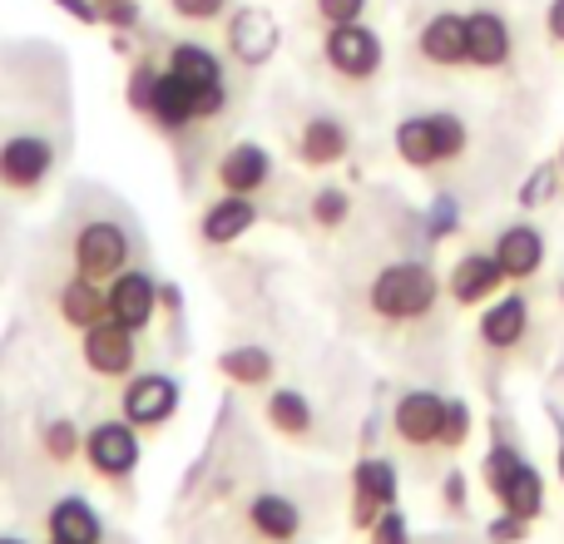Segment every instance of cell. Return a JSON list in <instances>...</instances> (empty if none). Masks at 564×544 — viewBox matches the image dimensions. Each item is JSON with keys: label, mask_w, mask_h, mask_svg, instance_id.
<instances>
[{"label": "cell", "mask_w": 564, "mask_h": 544, "mask_svg": "<svg viewBox=\"0 0 564 544\" xmlns=\"http://www.w3.org/2000/svg\"><path fill=\"white\" fill-rule=\"evenodd\" d=\"M322 59H327V69L337 79L367 85V79H377L381 65H387V45H381V35L367 20H351V25H327V35H322Z\"/></svg>", "instance_id": "5b68a950"}, {"label": "cell", "mask_w": 564, "mask_h": 544, "mask_svg": "<svg viewBox=\"0 0 564 544\" xmlns=\"http://www.w3.org/2000/svg\"><path fill=\"white\" fill-rule=\"evenodd\" d=\"M224 50L234 65L243 69H263L268 59L282 50V25L273 10L263 6H238L224 15Z\"/></svg>", "instance_id": "8992f818"}, {"label": "cell", "mask_w": 564, "mask_h": 544, "mask_svg": "<svg viewBox=\"0 0 564 544\" xmlns=\"http://www.w3.org/2000/svg\"><path fill=\"white\" fill-rule=\"evenodd\" d=\"M322 25H351V20L367 15V0H312Z\"/></svg>", "instance_id": "74e56055"}, {"label": "cell", "mask_w": 564, "mask_h": 544, "mask_svg": "<svg viewBox=\"0 0 564 544\" xmlns=\"http://www.w3.org/2000/svg\"><path fill=\"white\" fill-rule=\"evenodd\" d=\"M560 480H564V446H560Z\"/></svg>", "instance_id": "f6af8a7d"}, {"label": "cell", "mask_w": 564, "mask_h": 544, "mask_svg": "<svg viewBox=\"0 0 564 544\" xmlns=\"http://www.w3.org/2000/svg\"><path fill=\"white\" fill-rule=\"evenodd\" d=\"M159 312H184V292H178V282H159Z\"/></svg>", "instance_id": "7bdbcfd3"}, {"label": "cell", "mask_w": 564, "mask_h": 544, "mask_svg": "<svg viewBox=\"0 0 564 544\" xmlns=\"http://www.w3.org/2000/svg\"><path fill=\"white\" fill-rule=\"evenodd\" d=\"M545 35L564 50V0H550V10H545Z\"/></svg>", "instance_id": "60d3db41"}, {"label": "cell", "mask_w": 564, "mask_h": 544, "mask_svg": "<svg viewBox=\"0 0 564 544\" xmlns=\"http://www.w3.org/2000/svg\"><path fill=\"white\" fill-rule=\"evenodd\" d=\"M59 10H65L69 20H79V25H99V6L95 0H55Z\"/></svg>", "instance_id": "ab89813d"}, {"label": "cell", "mask_w": 564, "mask_h": 544, "mask_svg": "<svg viewBox=\"0 0 564 544\" xmlns=\"http://www.w3.org/2000/svg\"><path fill=\"white\" fill-rule=\"evenodd\" d=\"M55 307H59V322H65L69 331H89L109 317V292H105V282L85 278V272H69V278L59 282Z\"/></svg>", "instance_id": "d6986e66"}, {"label": "cell", "mask_w": 564, "mask_h": 544, "mask_svg": "<svg viewBox=\"0 0 564 544\" xmlns=\"http://www.w3.org/2000/svg\"><path fill=\"white\" fill-rule=\"evenodd\" d=\"M490 253H496L506 282H525V278H535V272L545 268V233H540L535 224H510L506 233L496 238Z\"/></svg>", "instance_id": "ffe728a7"}, {"label": "cell", "mask_w": 564, "mask_h": 544, "mask_svg": "<svg viewBox=\"0 0 564 544\" xmlns=\"http://www.w3.org/2000/svg\"><path fill=\"white\" fill-rule=\"evenodd\" d=\"M45 535L65 544H105V520L85 496H59L45 515Z\"/></svg>", "instance_id": "603a6c76"}, {"label": "cell", "mask_w": 564, "mask_h": 544, "mask_svg": "<svg viewBox=\"0 0 564 544\" xmlns=\"http://www.w3.org/2000/svg\"><path fill=\"white\" fill-rule=\"evenodd\" d=\"M45 544H65V540H45Z\"/></svg>", "instance_id": "c3c4849f"}, {"label": "cell", "mask_w": 564, "mask_h": 544, "mask_svg": "<svg viewBox=\"0 0 564 544\" xmlns=\"http://www.w3.org/2000/svg\"><path fill=\"white\" fill-rule=\"evenodd\" d=\"M169 10L184 25H214V20H224L234 10V0H169Z\"/></svg>", "instance_id": "d6a6232c"}, {"label": "cell", "mask_w": 564, "mask_h": 544, "mask_svg": "<svg viewBox=\"0 0 564 544\" xmlns=\"http://www.w3.org/2000/svg\"><path fill=\"white\" fill-rule=\"evenodd\" d=\"M144 119L154 129H164V134H184V129L198 124L194 115V89L184 85V79L174 75V69H159V85H154V99H149Z\"/></svg>", "instance_id": "7402d4cb"}, {"label": "cell", "mask_w": 564, "mask_h": 544, "mask_svg": "<svg viewBox=\"0 0 564 544\" xmlns=\"http://www.w3.org/2000/svg\"><path fill=\"white\" fill-rule=\"evenodd\" d=\"M129 258H134V243H129V233L115 218H89L75 233V272H85V278L95 282L119 278L129 268Z\"/></svg>", "instance_id": "ba28073f"}, {"label": "cell", "mask_w": 564, "mask_h": 544, "mask_svg": "<svg viewBox=\"0 0 564 544\" xmlns=\"http://www.w3.org/2000/svg\"><path fill=\"white\" fill-rule=\"evenodd\" d=\"M500 287H506V272H500L496 253H466L451 268V297L460 307H480V302L500 297Z\"/></svg>", "instance_id": "cb8c5ba5"}, {"label": "cell", "mask_w": 564, "mask_h": 544, "mask_svg": "<svg viewBox=\"0 0 564 544\" xmlns=\"http://www.w3.org/2000/svg\"><path fill=\"white\" fill-rule=\"evenodd\" d=\"M159 69H164V65H154V59H134V69H129V79H124V99H129V109H134V115H144L149 99H154Z\"/></svg>", "instance_id": "4dcf8cb0"}, {"label": "cell", "mask_w": 564, "mask_h": 544, "mask_svg": "<svg viewBox=\"0 0 564 544\" xmlns=\"http://www.w3.org/2000/svg\"><path fill=\"white\" fill-rule=\"evenodd\" d=\"M486 535H490V544H520V540L530 535V520H520V515H510V510H500V515L490 520Z\"/></svg>", "instance_id": "f35d334b"}, {"label": "cell", "mask_w": 564, "mask_h": 544, "mask_svg": "<svg viewBox=\"0 0 564 544\" xmlns=\"http://www.w3.org/2000/svg\"><path fill=\"white\" fill-rule=\"evenodd\" d=\"M218 377L224 381H234V387H273V377H278V357L268 347H258V341H238V347H228V351H218Z\"/></svg>", "instance_id": "484cf974"}, {"label": "cell", "mask_w": 564, "mask_h": 544, "mask_svg": "<svg viewBox=\"0 0 564 544\" xmlns=\"http://www.w3.org/2000/svg\"><path fill=\"white\" fill-rule=\"evenodd\" d=\"M40 450H45L55 466H75V460H85V431H79V421L69 416H55L40 426Z\"/></svg>", "instance_id": "f1b7e54d"}, {"label": "cell", "mask_w": 564, "mask_h": 544, "mask_svg": "<svg viewBox=\"0 0 564 544\" xmlns=\"http://www.w3.org/2000/svg\"><path fill=\"white\" fill-rule=\"evenodd\" d=\"M178 401H184L178 377H169V371H139L119 391V416L139 431H164L178 416Z\"/></svg>", "instance_id": "52a82bcc"}, {"label": "cell", "mask_w": 564, "mask_h": 544, "mask_svg": "<svg viewBox=\"0 0 564 544\" xmlns=\"http://www.w3.org/2000/svg\"><path fill=\"white\" fill-rule=\"evenodd\" d=\"M164 69H174L188 89H214V85H228L224 75V55L204 40H174L164 55Z\"/></svg>", "instance_id": "d4e9b609"}, {"label": "cell", "mask_w": 564, "mask_h": 544, "mask_svg": "<svg viewBox=\"0 0 564 544\" xmlns=\"http://www.w3.org/2000/svg\"><path fill=\"white\" fill-rule=\"evenodd\" d=\"M560 168H564V149H560Z\"/></svg>", "instance_id": "7dc6e473"}, {"label": "cell", "mask_w": 564, "mask_h": 544, "mask_svg": "<svg viewBox=\"0 0 564 544\" xmlns=\"http://www.w3.org/2000/svg\"><path fill=\"white\" fill-rule=\"evenodd\" d=\"M0 544H30V540H20V535H0Z\"/></svg>", "instance_id": "ee69618b"}, {"label": "cell", "mask_w": 564, "mask_h": 544, "mask_svg": "<svg viewBox=\"0 0 564 544\" xmlns=\"http://www.w3.org/2000/svg\"><path fill=\"white\" fill-rule=\"evenodd\" d=\"M258 198L248 194H218L214 204L198 214V238H204L208 248H234L238 238H248L258 228Z\"/></svg>", "instance_id": "9a60e30c"}, {"label": "cell", "mask_w": 564, "mask_h": 544, "mask_svg": "<svg viewBox=\"0 0 564 544\" xmlns=\"http://www.w3.org/2000/svg\"><path fill=\"white\" fill-rule=\"evenodd\" d=\"M214 184L224 188V194H248V198H258L268 184H273V154H268L258 139H238V144H228L224 154H218Z\"/></svg>", "instance_id": "7c38bea8"}, {"label": "cell", "mask_w": 564, "mask_h": 544, "mask_svg": "<svg viewBox=\"0 0 564 544\" xmlns=\"http://www.w3.org/2000/svg\"><path fill=\"white\" fill-rule=\"evenodd\" d=\"M79 357H85V367L95 371V377L129 381L139 367V331H129V327H119L115 317H105L99 327L79 331Z\"/></svg>", "instance_id": "9c48e42d"}, {"label": "cell", "mask_w": 564, "mask_h": 544, "mask_svg": "<svg viewBox=\"0 0 564 544\" xmlns=\"http://www.w3.org/2000/svg\"><path fill=\"white\" fill-rule=\"evenodd\" d=\"M248 530L263 544H297L302 535V510L278 490H258L248 500Z\"/></svg>", "instance_id": "44dd1931"}, {"label": "cell", "mask_w": 564, "mask_h": 544, "mask_svg": "<svg viewBox=\"0 0 564 544\" xmlns=\"http://www.w3.org/2000/svg\"><path fill=\"white\" fill-rule=\"evenodd\" d=\"M367 544H411V525H406V515H401L397 505L381 510V515L371 520V530H367Z\"/></svg>", "instance_id": "e575fe53"}, {"label": "cell", "mask_w": 564, "mask_h": 544, "mask_svg": "<svg viewBox=\"0 0 564 544\" xmlns=\"http://www.w3.org/2000/svg\"><path fill=\"white\" fill-rule=\"evenodd\" d=\"M416 55L436 69H460L466 65V15L460 10H436L416 30Z\"/></svg>", "instance_id": "ac0fdd59"}, {"label": "cell", "mask_w": 564, "mask_h": 544, "mask_svg": "<svg viewBox=\"0 0 564 544\" xmlns=\"http://www.w3.org/2000/svg\"><path fill=\"white\" fill-rule=\"evenodd\" d=\"M351 154V129L337 115H312L297 129V164L302 168H337Z\"/></svg>", "instance_id": "e0dca14e"}, {"label": "cell", "mask_w": 564, "mask_h": 544, "mask_svg": "<svg viewBox=\"0 0 564 544\" xmlns=\"http://www.w3.org/2000/svg\"><path fill=\"white\" fill-rule=\"evenodd\" d=\"M470 440V406L466 401H446V421H441V450H460Z\"/></svg>", "instance_id": "836d02e7"}, {"label": "cell", "mask_w": 564, "mask_h": 544, "mask_svg": "<svg viewBox=\"0 0 564 544\" xmlns=\"http://www.w3.org/2000/svg\"><path fill=\"white\" fill-rule=\"evenodd\" d=\"M55 174V144L45 134H6L0 139V188L10 194H35Z\"/></svg>", "instance_id": "30bf717a"}, {"label": "cell", "mask_w": 564, "mask_h": 544, "mask_svg": "<svg viewBox=\"0 0 564 544\" xmlns=\"http://www.w3.org/2000/svg\"><path fill=\"white\" fill-rule=\"evenodd\" d=\"M441 490H446V505L451 510H466V476H460V470H451Z\"/></svg>", "instance_id": "b9f144b4"}, {"label": "cell", "mask_w": 564, "mask_h": 544, "mask_svg": "<svg viewBox=\"0 0 564 544\" xmlns=\"http://www.w3.org/2000/svg\"><path fill=\"white\" fill-rule=\"evenodd\" d=\"M480 470H486V486H490V496L500 500V510H510V515H520V520H540V510H545V476H540L516 446H506V440L490 446Z\"/></svg>", "instance_id": "3957f363"}, {"label": "cell", "mask_w": 564, "mask_h": 544, "mask_svg": "<svg viewBox=\"0 0 564 544\" xmlns=\"http://www.w3.org/2000/svg\"><path fill=\"white\" fill-rule=\"evenodd\" d=\"M144 460V431L129 426L124 416H109L85 431V466L95 470L105 486H129Z\"/></svg>", "instance_id": "277c9868"}, {"label": "cell", "mask_w": 564, "mask_h": 544, "mask_svg": "<svg viewBox=\"0 0 564 544\" xmlns=\"http://www.w3.org/2000/svg\"><path fill=\"white\" fill-rule=\"evenodd\" d=\"M516 55V30L500 10L480 6L466 15V65L476 69H506Z\"/></svg>", "instance_id": "5bb4252c"}, {"label": "cell", "mask_w": 564, "mask_h": 544, "mask_svg": "<svg viewBox=\"0 0 564 544\" xmlns=\"http://www.w3.org/2000/svg\"><path fill=\"white\" fill-rule=\"evenodd\" d=\"M460 228V204L451 194H441L436 204H431V214H426V238L431 243H441V238H451Z\"/></svg>", "instance_id": "d590c367"}, {"label": "cell", "mask_w": 564, "mask_h": 544, "mask_svg": "<svg viewBox=\"0 0 564 544\" xmlns=\"http://www.w3.org/2000/svg\"><path fill=\"white\" fill-rule=\"evenodd\" d=\"M560 174L564 168L560 164H540L535 174L520 184V208H540V204H550L555 198V188H560Z\"/></svg>", "instance_id": "1f68e13d"}, {"label": "cell", "mask_w": 564, "mask_h": 544, "mask_svg": "<svg viewBox=\"0 0 564 544\" xmlns=\"http://www.w3.org/2000/svg\"><path fill=\"white\" fill-rule=\"evenodd\" d=\"M391 144H397V159L406 168H421V174H431V168L441 164H456L460 154L470 149V129L460 115H451V109H436V115H411L397 124V134H391Z\"/></svg>", "instance_id": "6da1fadb"}, {"label": "cell", "mask_w": 564, "mask_h": 544, "mask_svg": "<svg viewBox=\"0 0 564 544\" xmlns=\"http://www.w3.org/2000/svg\"><path fill=\"white\" fill-rule=\"evenodd\" d=\"M307 218L317 228H327V233H337V228L351 218V194L341 184H322L317 194H312V204H307Z\"/></svg>", "instance_id": "f546056e"}, {"label": "cell", "mask_w": 564, "mask_h": 544, "mask_svg": "<svg viewBox=\"0 0 564 544\" xmlns=\"http://www.w3.org/2000/svg\"><path fill=\"white\" fill-rule=\"evenodd\" d=\"M95 6H99V10H105V6H109V0H95Z\"/></svg>", "instance_id": "bcb514c9"}, {"label": "cell", "mask_w": 564, "mask_h": 544, "mask_svg": "<svg viewBox=\"0 0 564 544\" xmlns=\"http://www.w3.org/2000/svg\"><path fill=\"white\" fill-rule=\"evenodd\" d=\"M436 297H441V282L426 263H387L367 287L371 312L381 322H397V327L401 322H421L436 307Z\"/></svg>", "instance_id": "7a4b0ae2"}, {"label": "cell", "mask_w": 564, "mask_h": 544, "mask_svg": "<svg viewBox=\"0 0 564 544\" xmlns=\"http://www.w3.org/2000/svg\"><path fill=\"white\" fill-rule=\"evenodd\" d=\"M139 20H144V6H139V0H109V6L99 10V25L105 30H129V35H134Z\"/></svg>", "instance_id": "8d00e7d4"}, {"label": "cell", "mask_w": 564, "mask_h": 544, "mask_svg": "<svg viewBox=\"0 0 564 544\" xmlns=\"http://www.w3.org/2000/svg\"><path fill=\"white\" fill-rule=\"evenodd\" d=\"M525 327H530V307L520 292H510V297L490 302L486 312H480V341H486L490 351H510L525 341Z\"/></svg>", "instance_id": "4316f807"}, {"label": "cell", "mask_w": 564, "mask_h": 544, "mask_svg": "<svg viewBox=\"0 0 564 544\" xmlns=\"http://www.w3.org/2000/svg\"><path fill=\"white\" fill-rule=\"evenodd\" d=\"M263 416H268V426H273L278 436H288V440L312 436V426H317V411H312V401L302 396L297 387H273L268 391Z\"/></svg>", "instance_id": "83f0119b"}, {"label": "cell", "mask_w": 564, "mask_h": 544, "mask_svg": "<svg viewBox=\"0 0 564 544\" xmlns=\"http://www.w3.org/2000/svg\"><path fill=\"white\" fill-rule=\"evenodd\" d=\"M105 292H109V317H115L119 327H129V331L154 327V317H159V282L149 278V272L124 268L119 278L105 282Z\"/></svg>", "instance_id": "4fadbf2b"}, {"label": "cell", "mask_w": 564, "mask_h": 544, "mask_svg": "<svg viewBox=\"0 0 564 544\" xmlns=\"http://www.w3.org/2000/svg\"><path fill=\"white\" fill-rule=\"evenodd\" d=\"M401 496V476L397 466H391L387 456H361L357 466H351V525L367 535L371 520L381 515V510H391Z\"/></svg>", "instance_id": "8fae6325"}, {"label": "cell", "mask_w": 564, "mask_h": 544, "mask_svg": "<svg viewBox=\"0 0 564 544\" xmlns=\"http://www.w3.org/2000/svg\"><path fill=\"white\" fill-rule=\"evenodd\" d=\"M441 421H446V396H436V391H406L391 411V431L416 450L441 446Z\"/></svg>", "instance_id": "2e32d148"}]
</instances>
